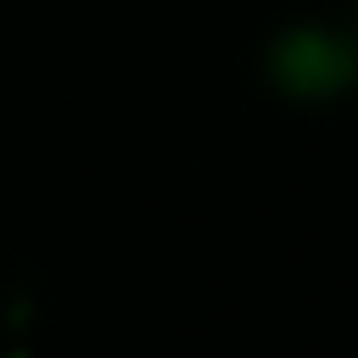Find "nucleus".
I'll return each instance as SVG.
<instances>
[{"mask_svg":"<svg viewBox=\"0 0 358 358\" xmlns=\"http://www.w3.org/2000/svg\"><path fill=\"white\" fill-rule=\"evenodd\" d=\"M268 78L296 101H336L358 84V45L341 28L302 22L268 45Z\"/></svg>","mask_w":358,"mask_h":358,"instance_id":"1","label":"nucleus"}]
</instances>
